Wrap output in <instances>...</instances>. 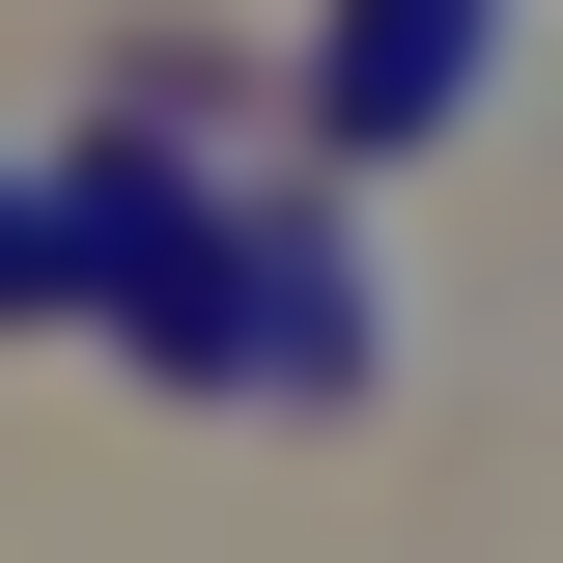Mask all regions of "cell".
<instances>
[{
    "label": "cell",
    "instance_id": "obj_1",
    "mask_svg": "<svg viewBox=\"0 0 563 563\" xmlns=\"http://www.w3.org/2000/svg\"><path fill=\"white\" fill-rule=\"evenodd\" d=\"M479 85H507V29H451V0L366 29V57H339V169H366V141H422V113H479Z\"/></svg>",
    "mask_w": 563,
    "mask_h": 563
}]
</instances>
